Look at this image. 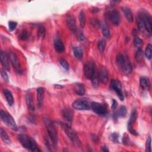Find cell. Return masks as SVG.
Listing matches in <instances>:
<instances>
[{
    "label": "cell",
    "mask_w": 152,
    "mask_h": 152,
    "mask_svg": "<svg viewBox=\"0 0 152 152\" xmlns=\"http://www.w3.org/2000/svg\"><path fill=\"white\" fill-rule=\"evenodd\" d=\"M18 140L24 148L31 151H40L36 141L28 135L20 134L18 135Z\"/></svg>",
    "instance_id": "1"
},
{
    "label": "cell",
    "mask_w": 152,
    "mask_h": 152,
    "mask_svg": "<svg viewBox=\"0 0 152 152\" xmlns=\"http://www.w3.org/2000/svg\"><path fill=\"white\" fill-rule=\"evenodd\" d=\"M44 122L46 128L47 132L48 134V137L49 138V140L53 144L54 147L56 146L58 141V136L57 131L53 125V124L52 122V121L49 119H45Z\"/></svg>",
    "instance_id": "2"
},
{
    "label": "cell",
    "mask_w": 152,
    "mask_h": 152,
    "mask_svg": "<svg viewBox=\"0 0 152 152\" xmlns=\"http://www.w3.org/2000/svg\"><path fill=\"white\" fill-rule=\"evenodd\" d=\"M0 116L2 121L5 124L11 129L14 131H17L18 130L17 125L14 118L10 114L5 111L1 110L0 112Z\"/></svg>",
    "instance_id": "3"
},
{
    "label": "cell",
    "mask_w": 152,
    "mask_h": 152,
    "mask_svg": "<svg viewBox=\"0 0 152 152\" xmlns=\"http://www.w3.org/2000/svg\"><path fill=\"white\" fill-rule=\"evenodd\" d=\"M62 127L65 131V134L71 140V141H72L73 144H74L75 145H77V146L80 145L81 142L78 139V137L77 134L75 133V132L71 128L70 125H68L67 124H62Z\"/></svg>",
    "instance_id": "4"
},
{
    "label": "cell",
    "mask_w": 152,
    "mask_h": 152,
    "mask_svg": "<svg viewBox=\"0 0 152 152\" xmlns=\"http://www.w3.org/2000/svg\"><path fill=\"white\" fill-rule=\"evenodd\" d=\"M91 108L94 112L100 116H105L108 113L106 106L98 102H92L91 103Z\"/></svg>",
    "instance_id": "5"
},
{
    "label": "cell",
    "mask_w": 152,
    "mask_h": 152,
    "mask_svg": "<svg viewBox=\"0 0 152 152\" xmlns=\"http://www.w3.org/2000/svg\"><path fill=\"white\" fill-rule=\"evenodd\" d=\"M72 107L78 110H87L91 107V104L86 99H78L72 103Z\"/></svg>",
    "instance_id": "6"
},
{
    "label": "cell",
    "mask_w": 152,
    "mask_h": 152,
    "mask_svg": "<svg viewBox=\"0 0 152 152\" xmlns=\"http://www.w3.org/2000/svg\"><path fill=\"white\" fill-rule=\"evenodd\" d=\"M7 53H8L10 62L11 63L14 68L15 69L16 72L19 74H21L23 73V70L21 68V65H20L19 60L17 58L16 55L11 51H8Z\"/></svg>",
    "instance_id": "7"
},
{
    "label": "cell",
    "mask_w": 152,
    "mask_h": 152,
    "mask_svg": "<svg viewBox=\"0 0 152 152\" xmlns=\"http://www.w3.org/2000/svg\"><path fill=\"white\" fill-rule=\"evenodd\" d=\"M83 72L85 77L87 79H91L95 74L94 63L92 61L87 62L84 65Z\"/></svg>",
    "instance_id": "8"
},
{
    "label": "cell",
    "mask_w": 152,
    "mask_h": 152,
    "mask_svg": "<svg viewBox=\"0 0 152 152\" xmlns=\"http://www.w3.org/2000/svg\"><path fill=\"white\" fill-rule=\"evenodd\" d=\"M110 87L116 92L120 100L123 101L124 100V96L122 91L121 82L118 80H112L110 82Z\"/></svg>",
    "instance_id": "9"
},
{
    "label": "cell",
    "mask_w": 152,
    "mask_h": 152,
    "mask_svg": "<svg viewBox=\"0 0 152 152\" xmlns=\"http://www.w3.org/2000/svg\"><path fill=\"white\" fill-rule=\"evenodd\" d=\"M141 14L142 16L145 31H147L149 34L151 33L152 31V21H151V17L149 13L145 11H142L141 12Z\"/></svg>",
    "instance_id": "10"
},
{
    "label": "cell",
    "mask_w": 152,
    "mask_h": 152,
    "mask_svg": "<svg viewBox=\"0 0 152 152\" xmlns=\"http://www.w3.org/2000/svg\"><path fill=\"white\" fill-rule=\"evenodd\" d=\"M137 117V110L134 109L131 112V116L129 117V119L128 122V130L129 131V132L130 133H131L132 134H133L134 135H138V132L135 130H134L133 128V125L136 121Z\"/></svg>",
    "instance_id": "11"
},
{
    "label": "cell",
    "mask_w": 152,
    "mask_h": 152,
    "mask_svg": "<svg viewBox=\"0 0 152 152\" xmlns=\"http://www.w3.org/2000/svg\"><path fill=\"white\" fill-rule=\"evenodd\" d=\"M98 77L99 81L103 84H106L108 81V72L105 66H102L98 71Z\"/></svg>",
    "instance_id": "12"
},
{
    "label": "cell",
    "mask_w": 152,
    "mask_h": 152,
    "mask_svg": "<svg viewBox=\"0 0 152 152\" xmlns=\"http://www.w3.org/2000/svg\"><path fill=\"white\" fill-rule=\"evenodd\" d=\"M0 59L1 62L4 69L8 71H10V59L8 53L4 51H1L0 52Z\"/></svg>",
    "instance_id": "13"
},
{
    "label": "cell",
    "mask_w": 152,
    "mask_h": 152,
    "mask_svg": "<svg viewBox=\"0 0 152 152\" xmlns=\"http://www.w3.org/2000/svg\"><path fill=\"white\" fill-rule=\"evenodd\" d=\"M73 114L74 112L72 110H71L69 107H65L62 109V115L64 119L66 121V124L69 125L72 122L73 119Z\"/></svg>",
    "instance_id": "14"
},
{
    "label": "cell",
    "mask_w": 152,
    "mask_h": 152,
    "mask_svg": "<svg viewBox=\"0 0 152 152\" xmlns=\"http://www.w3.org/2000/svg\"><path fill=\"white\" fill-rule=\"evenodd\" d=\"M109 18L112 23L115 26H118L120 23V15L116 10H112L109 12Z\"/></svg>",
    "instance_id": "15"
},
{
    "label": "cell",
    "mask_w": 152,
    "mask_h": 152,
    "mask_svg": "<svg viewBox=\"0 0 152 152\" xmlns=\"http://www.w3.org/2000/svg\"><path fill=\"white\" fill-rule=\"evenodd\" d=\"M120 66L122 69L123 73L125 75H129V74H131V72L132 71V66H131V62H130L127 56H126L124 62L122 64V65Z\"/></svg>",
    "instance_id": "16"
},
{
    "label": "cell",
    "mask_w": 152,
    "mask_h": 152,
    "mask_svg": "<svg viewBox=\"0 0 152 152\" xmlns=\"http://www.w3.org/2000/svg\"><path fill=\"white\" fill-rule=\"evenodd\" d=\"M45 89L43 87H39L37 88V104L39 108L41 107L44 99Z\"/></svg>",
    "instance_id": "17"
},
{
    "label": "cell",
    "mask_w": 152,
    "mask_h": 152,
    "mask_svg": "<svg viewBox=\"0 0 152 152\" xmlns=\"http://www.w3.org/2000/svg\"><path fill=\"white\" fill-rule=\"evenodd\" d=\"M67 25L72 32L75 33L77 31V25L74 16L69 15L67 17Z\"/></svg>",
    "instance_id": "18"
},
{
    "label": "cell",
    "mask_w": 152,
    "mask_h": 152,
    "mask_svg": "<svg viewBox=\"0 0 152 152\" xmlns=\"http://www.w3.org/2000/svg\"><path fill=\"white\" fill-rule=\"evenodd\" d=\"M121 10L124 13L127 21L129 23H132L133 21L134 17H133V14L131 9L127 7H122Z\"/></svg>",
    "instance_id": "19"
},
{
    "label": "cell",
    "mask_w": 152,
    "mask_h": 152,
    "mask_svg": "<svg viewBox=\"0 0 152 152\" xmlns=\"http://www.w3.org/2000/svg\"><path fill=\"white\" fill-rule=\"evenodd\" d=\"M140 87L145 90H148L150 87V81L147 77H141L140 78Z\"/></svg>",
    "instance_id": "20"
},
{
    "label": "cell",
    "mask_w": 152,
    "mask_h": 152,
    "mask_svg": "<svg viewBox=\"0 0 152 152\" xmlns=\"http://www.w3.org/2000/svg\"><path fill=\"white\" fill-rule=\"evenodd\" d=\"M26 104H27L28 110L31 112H33L35 108H34V105L33 96H32L31 93H28L26 94Z\"/></svg>",
    "instance_id": "21"
},
{
    "label": "cell",
    "mask_w": 152,
    "mask_h": 152,
    "mask_svg": "<svg viewBox=\"0 0 152 152\" xmlns=\"http://www.w3.org/2000/svg\"><path fill=\"white\" fill-rule=\"evenodd\" d=\"M137 26L139 30L141 32H144L145 31V28L144 20L141 12H140L137 17Z\"/></svg>",
    "instance_id": "22"
},
{
    "label": "cell",
    "mask_w": 152,
    "mask_h": 152,
    "mask_svg": "<svg viewBox=\"0 0 152 152\" xmlns=\"http://www.w3.org/2000/svg\"><path fill=\"white\" fill-rule=\"evenodd\" d=\"M54 47L55 50L58 53H62L65 50V46L60 39H55L54 41Z\"/></svg>",
    "instance_id": "23"
},
{
    "label": "cell",
    "mask_w": 152,
    "mask_h": 152,
    "mask_svg": "<svg viewBox=\"0 0 152 152\" xmlns=\"http://www.w3.org/2000/svg\"><path fill=\"white\" fill-rule=\"evenodd\" d=\"M3 93L6 98L7 102L9 106H12L14 103V97L11 92L8 89H4Z\"/></svg>",
    "instance_id": "24"
},
{
    "label": "cell",
    "mask_w": 152,
    "mask_h": 152,
    "mask_svg": "<svg viewBox=\"0 0 152 152\" xmlns=\"http://www.w3.org/2000/svg\"><path fill=\"white\" fill-rule=\"evenodd\" d=\"M127 113V110L125 106H121L114 113L115 118H118L120 117H124Z\"/></svg>",
    "instance_id": "25"
},
{
    "label": "cell",
    "mask_w": 152,
    "mask_h": 152,
    "mask_svg": "<svg viewBox=\"0 0 152 152\" xmlns=\"http://www.w3.org/2000/svg\"><path fill=\"white\" fill-rule=\"evenodd\" d=\"M74 90L75 92L80 96L84 95L86 91L84 85L81 83H76L74 87Z\"/></svg>",
    "instance_id": "26"
},
{
    "label": "cell",
    "mask_w": 152,
    "mask_h": 152,
    "mask_svg": "<svg viewBox=\"0 0 152 152\" xmlns=\"http://www.w3.org/2000/svg\"><path fill=\"white\" fill-rule=\"evenodd\" d=\"M74 56L78 60H82L83 58V50L80 47H74L73 48Z\"/></svg>",
    "instance_id": "27"
},
{
    "label": "cell",
    "mask_w": 152,
    "mask_h": 152,
    "mask_svg": "<svg viewBox=\"0 0 152 152\" xmlns=\"http://www.w3.org/2000/svg\"><path fill=\"white\" fill-rule=\"evenodd\" d=\"M0 134H1V139L4 142H5L6 144L10 143V141H11L10 138L9 136L8 135L7 133L6 132V131L2 128H1V129H0Z\"/></svg>",
    "instance_id": "28"
},
{
    "label": "cell",
    "mask_w": 152,
    "mask_h": 152,
    "mask_svg": "<svg viewBox=\"0 0 152 152\" xmlns=\"http://www.w3.org/2000/svg\"><path fill=\"white\" fill-rule=\"evenodd\" d=\"M78 19L80 22V25L81 28H84L86 24V18L84 15V12L83 10L80 11L79 15H78Z\"/></svg>",
    "instance_id": "29"
},
{
    "label": "cell",
    "mask_w": 152,
    "mask_h": 152,
    "mask_svg": "<svg viewBox=\"0 0 152 152\" xmlns=\"http://www.w3.org/2000/svg\"><path fill=\"white\" fill-rule=\"evenodd\" d=\"M145 56L147 59H151L152 57V46L150 44L147 45L145 50Z\"/></svg>",
    "instance_id": "30"
},
{
    "label": "cell",
    "mask_w": 152,
    "mask_h": 152,
    "mask_svg": "<svg viewBox=\"0 0 152 152\" xmlns=\"http://www.w3.org/2000/svg\"><path fill=\"white\" fill-rule=\"evenodd\" d=\"M106 46V40H105L104 39H101V40L99 42L98 45H97L99 50L100 52H102V53L104 51V50H105Z\"/></svg>",
    "instance_id": "31"
},
{
    "label": "cell",
    "mask_w": 152,
    "mask_h": 152,
    "mask_svg": "<svg viewBox=\"0 0 152 152\" xmlns=\"http://www.w3.org/2000/svg\"><path fill=\"white\" fill-rule=\"evenodd\" d=\"M46 34V29L44 26H40L37 30V36L39 38H43Z\"/></svg>",
    "instance_id": "32"
},
{
    "label": "cell",
    "mask_w": 152,
    "mask_h": 152,
    "mask_svg": "<svg viewBox=\"0 0 152 152\" xmlns=\"http://www.w3.org/2000/svg\"><path fill=\"white\" fill-rule=\"evenodd\" d=\"M18 37H19L20 39H21L22 40H27L28 39V37H29V34H28V31L26 29L23 30L21 31V33H20Z\"/></svg>",
    "instance_id": "33"
},
{
    "label": "cell",
    "mask_w": 152,
    "mask_h": 152,
    "mask_svg": "<svg viewBox=\"0 0 152 152\" xmlns=\"http://www.w3.org/2000/svg\"><path fill=\"white\" fill-rule=\"evenodd\" d=\"M143 58L142 50L141 48H138L135 53V59L137 62H141Z\"/></svg>",
    "instance_id": "34"
},
{
    "label": "cell",
    "mask_w": 152,
    "mask_h": 152,
    "mask_svg": "<svg viewBox=\"0 0 152 152\" xmlns=\"http://www.w3.org/2000/svg\"><path fill=\"white\" fill-rule=\"evenodd\" d=\"M59 63L61 64V65L62 66V67L65 69V70H68L69 66V64L67 62V61L66 59H65L64 58H61L59 60Z\"/></svg>",
    "instance_id": "35"
},
{
    "label": "cell",
    "mask_w": 152,
    "mask_h": 152,
    "mask_svg": "<svg viewBox=\"0 0 152 152\" xmlns=\"http://www.w3.org/2000/svg\"><path fill=\"white\" fill-rule=\"evenodd\" d=\"M119 135L117 132H113L110 134L109 137V139L113 142H118V140H119Z\"/></svg>",
    "instance_id": "36"
},
{
    "label": "cell",
    "mask_w": 152,
    "mask_h": 152,
    "mask_svg": "<svg viewBox=\"0 0 152 152\" xmlns=\"http://www.w3.org/2000/svg\"><path fill=\"white\" fill-rule=\"evenodd\" d=\"M134 46L137 48L138 49V48H141L142 45V40L140 38V37H136L135 39H134Z\"/></svg>",
    "instance_id": "37"
},
{
    "label": "cell",
    "mask_w": 152,
    "mask_h": 152,
    "mask_svg": "<svg viewBox=\"0 0 152 152\" xmlns=\"http://www.w3.org/2000/svg\"><path fill=\"white\" fill-rule=\"evenodd\" d=\"M151 137L150 136H148L146 142H145V151L146 152H150L151 151Z\"/></svg>",
    "instance_id": "38"
},
{
    "label": "cell",
    "mask_w": 152,
    "mask_h": 152,
    "mask_svg": "<svg viewBox=\"0 0 152 152\" xmlns=\"http://www.w3.org/2000/svg\"><path fill=\"white\" fill-rule=\"evenodd\" d=\"M91 82L92 84L93 85L94 87H97L99 83V77L97 74H94V76L93 77V78L91 79Z\"/></svg>",
    "instance_id": "39"
},
{
    "label": "cell",
    "mask_w": 152,
    "mask_h": 152,
    "mask_svg": "<svg viewBox=\"0 0 152 152\" xmlns=\"http://www.w3.org/2000/svg\"><path fill=\"white\" fill-rule=\"evenodd\" d=\"M1 77L2 78H3V80L6 82V83H8L9 81V77H8V75L7 73V72L5 71V69H2L1 70Z\"/></svg>",
    "instance_id": "40"
},
{
    "label": "cell",
    "mask_w": 152,
    "mask_h": 152,
    "mask_svg": "<svg viewBox=\"0 0 152 152\" xmlns=\"http://www.w3.org/2000/svg\"><path fill=\"white\" fill-rule=\"evenodd\" d=\"M17 25V23L14 21H10L8 23V27H9V30L10 31H12L13 30H15V28H16Z\"/></svg>",
    "instance_id": "41"
},
{
    "label": "cell",
    "mask_w": 152,
    "mask_h": 152,
    "mask_svg": "<svg viewBox=\"0 0 152 152\" xmlns=\"http://www.w3.org/2000/svg\"><path fill=\"white\" fill-rule=\"evenodd\" d=\"M122 141H123V143L125 145H128L130 144V140H129V136L126 134H124V135L123 137V138H122Z\"/></svg>",
    "instance_id": "42"
},
{
    "label": "cell",
    "mask_w": 152,
    "mask_h": 152,
    "mask_svg": "<svg viewBox=\"0 0 152 152\" xmlns=\"http://www.w3.org/2000/svg\"><path fill=\"white\" fill-rule=\"evenodd\" d=\"M102 34H103V36L106 37V38H109L110 37V30L105 27L104 28L103 30H102Z\"/></svg>",
    "instance_id": "43"
},
{
    "label": "cell",
    "mask_w": 152,
    "mask_h": 152,
    "mask_svg": "<svg viewBox=\"0 0 152 152\" xmlns=\"http://www.w3.org/2000/svg\"><path fill=\"white\" fill-rule=\"evenodd\" d=\"M77 39L80 40V41H83L84 40V36L83 34V33L81 32H79L78 34H77Z\"/></svg>",
    "instance_id": "44"
},
{
    "label": "cell",
    "mask_w": 152,
    "mask_h": 152,
    "mask_svg": "<svg viewBox=\"0 0 152 152\" xmlns=\"http://www.w3.org/2000/svg\"><path fill=\"white\" fill-rule=\"evenodd\" d=\"M118 106V102H116V100L115 99H113L112 100V109H115Z\"/></svg>",
    "instance_id": "45"
},
{
    "label": "cell",
    "mask_w": 152,
    "mask_h": 152,
    "mask_svg": "<svg viewBox=\"0 0 152 152\" xmlns=\"http://www.w3.org/2000/svg\"><path fill=\"white\" fill-rule=\"evenodd\" d=\"M101 150H102V151H103V152H109V150H108L107 147L106 145H103Z\"/></svg>",
    "instance_id": "46"
},
{
    "label": "cell",
    "mask_w": 152,
    "mask_h": 152,
    "mask_svg": "<svg viewBox=\"0 0 152 152\" xmlns=\"http://www.w3.org/2000/svg\"><path fill=\"white\" fill-rule=\"evenodd\" d=\"M92 139H93V141L94 142H97L96 140H98V138H97V137H96V135H92Z\"/></svg>",
    "instance_id": "47"
}]
</instances>
